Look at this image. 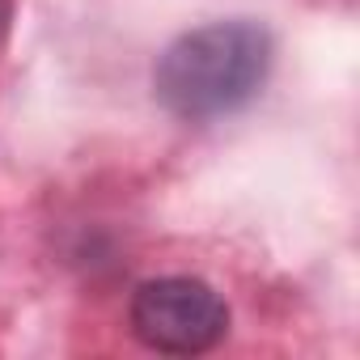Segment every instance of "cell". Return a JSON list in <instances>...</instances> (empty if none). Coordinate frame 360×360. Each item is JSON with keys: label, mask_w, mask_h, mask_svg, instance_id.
Wrapping results in <instances>:
<instances>
[{"label": "cell", "mask_w": 360, "mask_h": 360, "mask_svg": "<svg viewBox=\"0 0 360 360\" xmlns=\"http://www.w3.org/2000/svg\"><path fill=\"white\" fill-rule=\"evenodd\" d=\"M271 72V34L259 22H212L178 34L153 68L157 102L183 123H212L259 98Z\"/></svg>", "instance_id": "1"}, {"label": "cell", "mask_w": 360, "mask_h": 360, "mask_svg": "<svg viewBox=\"0 0 360 360\" xmlns=\"http://www.w3.org/2000/svg\"><path fill=\"white\" fill-rule=\"evenodd\" d=\"M131 335L165 356H200L229 335L225 297L195 276H161L131 297Z\"/></svg>", "instance_id": "2"}, {"label": "cell", "mask_w": 360, "mask_h": 360, "mask_svg": "<svg viewBox=\"0 0 360 360\" xmlns=\"http://www.w3.org/2000/svg\"><path fill=\"white\" fill-rule=\"evenodd\" d=\"M9 18H13L9 0H0V43H5V34H9Z\"/></svg>", "instance_id": "3"}]
</instances>
